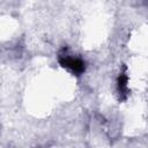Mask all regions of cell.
Listing matches in <instances>:
<instances>
[{"instance_id": "cell-1", "label": "cell", "mask_w": 148, "mask_h": 148, "mask_svg": "<svg viewBox=\"0 0 148 148\" xmlns=\"http://www.w3.org/2000/svg\"><path fill=\"white\" fill-rule=\"evenodd\" d=\"M58 62L60 64L61 67L68 69L73 75L80 76L81 74H83L86 72V61L76 56H73L72 53H69L67 47H64L59 51L58 53Z\"/></svg>"}, {"instance_id": "cell-2", "label": "cell", "mask_w": 148, "mask_h": 148, "mask_svg": "<svg viewBox=\"0 0 148 148\" xmlns=\"http://www.w3.org/2000/svg\"><path fill=\"white\" fill-rule=\"evenodd\" d=\"M127 82H128V75L126 74V72H121L117 79V91L119 94L120 101H125L128 96Z\"/></svg>"}]
</instances>
